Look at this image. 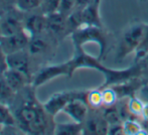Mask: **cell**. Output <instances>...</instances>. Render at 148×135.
<instances>
[{
    "label": "cell",
    "mask_w": 148,
    "mask_h": 135,
    "mask_svg": "<svg viewBox=\"0 0 148 135\" xmlns=\"http://www.w3.org/2000/svg\"><path fill=\"white\" fill-rule=\"evenodd\" d=\"M69 32L68 16L57 11L47 15V32L53 36H60Z\"/></svg>",
    "instance_id": "7c38bea8"
},
{
    "label": "cell",
    "mask_w": 148,
    "mask_h": 135,
    "mask_svg": "<svg viewBox=\"0 0 148 135\" xmlns=\"http://www.w3.org/2000/svg\"><path fill=\"white\" fill-rule=\"evenodd\" d=\"M1 74L3 75L4 79L7 82V84L10 86V88L15 93H18L22 89H24L25 87H27L28 85L31 84L30 78H28L25 74L19 72V71L7 68Z\"/></svg>",
    "instance_id": "8fae6325"
},
{
    "label": "cell",
    "mask_w": 148,
    "mask_h": 135,
    "mask_svg": "<svg viewBox=\"0 0 148 135\" xmlns=\"http://www.w3.org/2000/svg\"><path fill=\"white\" fill-rule=\"evenodd\" d=\"M122 125L125 135H140L148 133L146 129L137 121L136 118H128L123 120Z\"/></svg>",
    "instance_id": "e0dca14e"
},
{
    "label": "cell",
    "mask_w": 148,
    "mask_h": 135,
    "mask_svg": "<svg viewBox=\"0 0 148 135\" xmlns=\"http://www.w3.org/2000/svg\"><path fill=\"white\" fill-rule=\"evenodd\" d=\"M135 53V60L136 62L144 61L148 57V25L145 27V32L143 35L142 40L140 41L139 45L137 47Z\"/></svg>",
    "instance_id": "44dd1931"
},
{
    "label": "cell",
    "mask_w": 148,
    "mask_h": 135,
    "mask_svg": "<svg viewBox=\"0 0 148 135\" xmlns=\"http://www.w3.org/2000/svg\"><path fill=\"white\" fill-rule=\"evenodd\" d=\"M24 30L29 36L42 34L47 32V15L40 8L29 12H24Z\"/></svg>",
    "instance_id": "5b68a950"
},
{
    "label": "cell",
    "mask_w": 148,
    "mask_h": 135,
    "mask_svg": "<svg viewBox=\"0 0 148 135\" xmlns=\"http://www.w3.org/2000/svg\"><path fill=\"white\" fill-rule=\"evenodd\" d=\"M135 96H137L139 99H141L144 103H148V83L145 85H142L137 90Z\"/></svg>",
    "instance_id": "83f0119b"
},
{
    "label": "cell",
    "mask_w": 148,
    "mask_h": 135,
    "mask_svg": "<svg viewBox=\"0 0 148 135\" xmlns=\"http://www.w3.org/2000/svg\"><path fill=\"white\" fill-rule=\"evenodd\" d=\"M29 39V34L25 30H22L15 34L0 36V45L6 55H10L27 49Z\"/></svg>",
    "instance_id": "52a82bcc"
},
{
    "label": "cell",
    "mask_w": 148,
    "mask_h": 135,
    "mask_svg": "<svg viewBox=\"0 0 148 135\" xmlns=\"http://www.w3.org/2000/svg\"><path fill=\"white\" fill-rule=\"evenodd\" d=\"M102 114H103L104 118L107 120L109 125L120 124L123 122V118L121 116L120 112H119L118 107H116V105L110 106V107H104Z\"/></svg>",
    "instance_id": "ffe728a7"
},
{
    "label": "cell",
    "mask_w": 148,
    "mask_h": 135,
    "mask_svg": "<svg viewBox=\"0 0 148 135\" xmlns=\"http://www.w3.org/2000/svg\"><path fill=\"white\" fill-rule=\"evenodd\" d=\"M86 98L87 92H81L66 104L62 112L70 116L75 122L83 124L89 115V105Z\"/></svg>",
    "instance_id": "8992f818"
},
{
    "label": "cell",
    "mask_w": 148,
    "mask_h": 135,
    "mask_svg": "<svg viewBox=\"0 0 148 135\" xmlns=\"http://www.w3.org/2000/svg\"><path fill=\"white\" fill-rule=\"evenodd\" d=\"M42 0H15V7L22 12H29L40 7Z\"/></svg>",
    "instance_id": "603a6c76"
},
{
    "label": "cell",
    "mask_w": 148,
    "mask_h": 135,
    "mask_svg": "<svg viewBox=\"0 0 148 135\" xmlns=\"http://www.w3.org/2000/svg\"><path fill=\"white\" fill-rule=\"evenodd\" d=\"M0 35H1V34H0Z\"/></svg>",
    "instance_id": "d6a6232c"
},
{
    "label": "cell",
    "mask_w": 148,
    "mask_h": 135,
    "mask_svg": "<svg viewBox=\"0 0 148 135\" xmlns=\"http://www.w3.org/2000/svg\"><path fill=\"white\" fill-rule=\"evenodd\" d=\"M80 93L81 92L79 91H64V92L56 93L45 103H43V107L49 115L55 117L60 112H62L66 104L73 98L78 96Z\"/></svg>",
    "instance_id": "ba28073f"
},
{
    "label": "cell",
    "mask_w": 148,
    "mask_h": 135,
    "mask_svg": "<svg viewBox=\"0 0 148 135\" xmlns=\"http://www.w3.org/2000/svg\"><path fill=\"white\" fill-rule=\"evenodd\" d=\"M6 63H7L8 69L19 71V72L25 74L28 78H30V80H32V77H31V73H30L31 57L29 53H28L27 49L7 55Z\"/></svg>",
    "instance_id": "9c48e42d"
},
{
    "label": "cell",
    "mask_w": 148,
    "mask_h": 135,
    "mask_svg": "<svg viewBox=\"0 0 148 135\" xmlns=\"http://www.w3.org/2000/svg\"><path fill=\"white\" fill-rule=\"evenodd\" d=\"M13 7H15V0H0V16Z\"/></svg>",
    "instance_id": "4316f807"
},
{
    "label": "cell",
    "mask_w": 148,
    "mask_h": 135,
    "mask_svg": "<svg viewBox=\"0 0 148 135\" xmlns=\"http://www.w3.org/2000/svg\"><path fill=\"white\" fill-rule=\"evenodd\" d=\"M146 25L135 24L124 34L118 51L119 59H124L129 53L136 51L137 47L142 40Z\"/></svg>",
    "instance_id": "277c9868"
},
{
    "label": "cell",
    "mask_w": 148,
    "mask_h": 135,
    "mask_svg": "<svg viewBox=\"0 0 148 135\" xmlns=\"http://www.w3.org/2000/svg\"><path fill=\"white\" fill-rule=\"evenodd\" d=\"M87 103L89 107L94 110H98L103 107V97L102 91L100 90H91L87 92Z\"/></svg>",
    "instance_id": "7402d4cb"
},
{
    "label": "cell",
    "mask_w": 148,
    "mask_h": 135,
    "mask_svg": "<svg viewBox=\"0 0 148 135\" xmlns=\"http://www.w3.org/2000/svg\"><path fill=\"white\" fill-rule=\"evenodd\" d=\"M147 70H148V69H147Z\"/></svg>",
    "instance_id": "836d02e7"
},
{
    "label": "cell",
    "mask_w": 148,
    "mask_h": 135,
    "mask_svg": "<svg viewBox=\"0 0 148 135\" xmlns=\"http://www.w3.org/2000/svg\"><path fill=\"white\" fill-rule=\"evenodd\" d=\"M109 132V123L103 114H90L83 123V134L106 135Z\"/></svg>",
    "instance_id": "30bf717a"
},
{
    "label": "cell",
    "mask_w": 148,
    "mask_h": 135,
    "mask_svg": "<svg viewBox=\"0 0 148 135\" xmlns=\"http://www.w3.org/2000/svg\"><path fill=\"white\" fill-rule=\"evenodd\" d=\"M16 97V93L10 88L4 79L3 75L0 73V103L11 105Z\"/></svg>",
    "instance_id": "2e32d148"
},
{
    "label": "cell",
    "mask_w": 148,
    "mask_h": 135,
    "mask_svg": "<svg viewBox=\"0 0 148 135\" xmlns=\"http://www.w3.org/2000/svg\"><path fill=\"white\" fill-rule=\"evenodd\" d=\"M140 119L142 120L143 122L148 124V103H145L144 108L142 110V113H141Z\"/></svg>",
    "instance_id": "4dcf8cb0"
},
{
    "label": "cell",
    "mask_w": 148,
    "mask_h": 135,
    "mask_svg": "<svg viewBox=\"0 0 148 135\" xmlns=\"http://www.w3.org/2000/svg\"><path fill=\"white\" fill-rule=\"evenodd\" d=\"M145 103L137 96L129 97L126 103V107L129 114L134 118H140Z\"/></svg>",
    "instance_id": "d6986e66"
},
{
    "label": "cell",
    "mask_w": 148,
    "mask_h": 135,
    "mask_svg": "<svg viewBox=\"0 0 148 135\" xmlns=\"http://www.w3.org/2000/svg\"><path fill=\"white\" fill-rule=\"evenodd\" d=\"M0 125L3 127L16 125V119L14 113L10 109L9 105L0 103Z\"/></svg>",
    "instance_id": "ac0fdd59"
},
{
    "label": "cell",
    "mask_w": 148,
    "mask_h": 135,
    "mask_svg": "<svg viewBox=\"0 0 148 135\" xmlns=\"http://www.w3.org/2000/svg\"><path fill=\"white\" fill-rule=\"evenodd\" d=\"M108 134L111 135H122L124 134V130H123L122 123L120 124H113V125H109V132Z\"/></svg>",
    "instance_id": "f1b7e54d"
},
{
    "label": "cell",
    "mask_w": 148,
    "mask_h": 135,
    "mask_svg": "<svg viewBox=\"0 0 148 135\" xmlns=\"http://www.w3.org/2000/svg\"><path fill=\"white\" fill-rule=\"evenodd\" d=\"M99 2L100 0H92L88 5H86L84 8L81 9L83 25L97 26V27L100 26L99 8H98Z\"/></svg>",
    "instance_id": "5bb4252c"
},
{
    "label": "cell",
    "mask_w": 148,
    "mask_h": 135,
    "mask_svg": "<svg viewBox=\"0 0 148 135\" xmlns=\"http://www.w3.org/2000/svg\"><path fill=\"white\" fill-rule=\"evenodd\" d=\"M60 2H62V0H42L39 8H40L43 13L49 15L51 13L59 11Z\"/></svg>",
    "instance_id": "d4e9b609"
},
{
    "label": "cell",
    "mask_w": 148,
    "mask_h": 135,
    "mask_svg": "<svg viewBox=\"0 0 148 135\" xmlns=\"http://www.w3.org/2000/svg\"><path fill=\"white\" fill-rule=\"evenodd\" d=\"M53 134L56 135H80L83 134V124L78 122L56 124Z\"/></svg>",
    "instance_id": "9a60e30c"
},
{
    "label": "cell",
    "mask_w": 148,
    "mask_h": 135,
    "mask_svg": "<svg viewBox=\"0 0 148 135\" xmlns=\"http://www.w3.org/2000/svg\"><path fill=\"white\" fill-rule=\"evenodd\" d=\"M6 58H7V55H6L5 51H3V49L0 45V73H3L7 69Z\"/></svg>",
    "instance_id": "f546056e"
},
{
    "label": "cell",
    "mask_w": 148,
    "mask_h": 135,
    "mask_svg": "<svg viewBox=\"0 0 148 135\" xmlns=\"http://www.w3.org/2000/svg\"><path fill=\"white\" fill-rule=\"evenodd\" d=\"M47 32L42 34L34 35V36L30 37L27 51L31 58L40 57L49 51L51 43H49V37L47 36Z\"/></svg>",
    "instance_id": "4fadbf2b"
},
{
    "label": "cell",
    "mask_w": 148,
    "mask_h": 135,
    "mask_svg": "<svg viewBox=\"0 0 148 135\" xmlns=\"http://www.w3.org/2000/svg\"><path fill=\"white\" fill-rule=\"evenodd\" d=\"M24 12L13 7L0 16V36L15 34L24 30Z\"/></svg>",
    "instance_id": "3957f363"
},
{
    "label": "cell",
    "mask_w": 148,
    "mask_h": 135,
    "mask_svg": "<svg viewBox=\"0 0 148 135\" xmlns=\"http://www.w3.org/2000/svg\"><path fill=\"white\" fill-rule=\"evenodd\" d=\"M103 97V107H110L116 105L118 100V94L114 88H105L102 90Z\"/></svg>",
    "instance_id": "cb8c5ba5"
},
{
    "label": "cell",
    "mask_w": 148,
    "mask_h": 135,
    "mask_svg": "<svg viewBox=\"0 0 148 135\" xmlns=\"http://www.w3.org/2000/svg\"><path fill=\"white\" fill-rule=\"evenodd\" d=\"M70 61L68 63L59 64V65H49L45 66L37 73H35L31 80V85L34 88L40 87L45 83L51 82V80L60 76H72Z\"/></svg>",
    "instance_id": "7a4b0ae2"
},
{
    "label": "cell",
    "mask_w": 148,
    "mask_h": 135,
    "mask_svg": "<svg viewBox=\"0 0 148 135\" xmlns=\"http://www.w3.org/2000/svg\"><path fill=\"white\" fill-rule=\"evenodd\" d=\"M77 9V0H62L59 8V12L69 16Z\"/></svg>",
    "instance_id": "484cf974"
},
{
    "label": "cell",
    "mask_w": 148,
    "mask_h": 135,
    "mask_svg": "<svg viewBox=\"0 0 148 135\" xmlns=\"http://www.w3.org/2000/svg\"><path fill=\"white\" fill-rule=\"evenodd\" d=\"M3 129H4V127L2 125H0V134H2L3 133Z\"/></svg>",
    "instance_id": "1f68e13d"
},
{
    "label": "cell",
    "mask_w": 148,
    "mask_h": 135,
    "mask_svg": "<svg viewBox=\"0 0 148 135\" xmlns=\"http://www.w3.org/2000/svg\"><path fill=\"white\" fill-rule=\"evenodd\" d=\"M34 89L31 84L23 89L25 97L13 110L16 125L22 133L26 134H47L49 130L55 131L53 117L45 111L43 104L37 102Z\"/></svg>",
    "instance_id": "6da1fadb"
}]
</instances>
